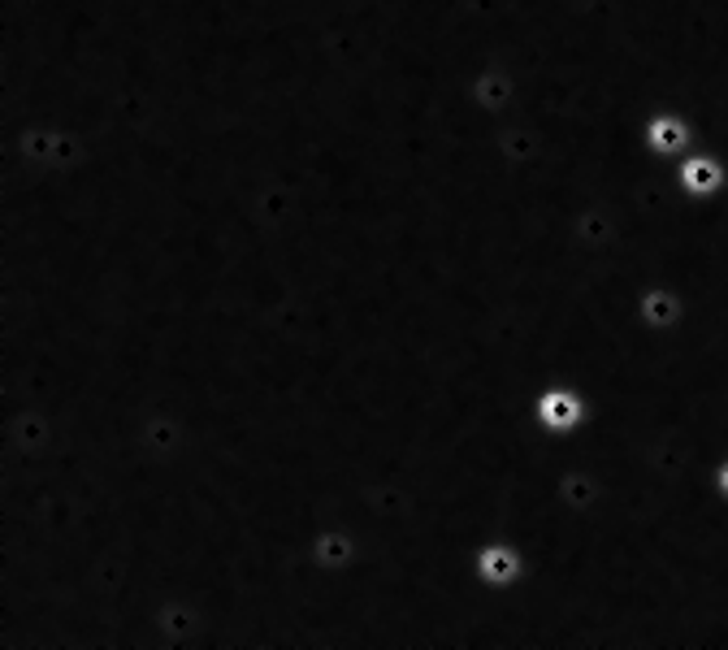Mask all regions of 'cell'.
<instances>
[{
	"instance_id": "obj_1",
	"label": "cell",
	"mask_w": 728,
	"mask_h": 650,
	"mask_svg": "<svg viewBox=\"0 0 728 650\" xmlns=\"http://www.w3.org/2000/svg\"><path fill=\"white\" fill-rule=\"evenodd\" d=\"M590 421V399H585L581 386L572 382H551L533 395V425L542 429L546 438H568L585 429Z\"/></svg>"
},
{
	"instance_id": "obj_2",
	"label": "cell",
	"mask_w": 728,
	"mask_h": 650,
	"mask_svg": "<svg viewBox=\"0 0 728 650\" xmlns=\"http://www.w3.org/2000/svg\"><path fill=\"white\" fill-rule=\"evenodd\" d=\"M525 551H520L516 542H486L473 559V577L481 590L490 594H503V590H516L520 581H525Z\"/></svg>"
},
{
	"instance_id": "obj_3",
	"label": "cell",
	"mask_w": 728,
	"mask_h": 650,
	"mask_svg": "<svg viewBox=\"0 0 728 650\" xmlns=\"http://www.w3.org/2000/svg\"><path fill=\"white\" fill-rule=\"evenodd\" d=\"M681 122L676 117H659V122H650V143H659V148H676L681 143Z\"/></svg>"
}]
</instances>
